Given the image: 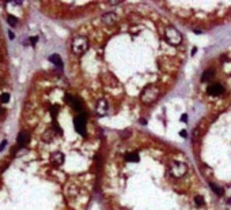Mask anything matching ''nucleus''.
<instances>
[{"label": "nucleus", "instance_id": "nucleus-1", "mask_svg": "<svg viewBox=\"0 0 231 210\" xmlns=\"http://www.w3.org/2000/svg\"><path fill=\"white\" fill-rule=\"evenodd\" d=\"M79 97L91 115L131 124L173 90L188 56L174 19L148 3L118 1L70 42Z\"/></svg>", "mask_w": 231, "mask_h": 210}, {"label": "nucleus", "instance_id": "nucleus-2", "mask_svg": "<svg viewBox=\"0 0 231 210\" xmlns=\"http://www.w3.org/2000/svg\"><path fill=\"white\" fill-rule=\"evenodd\" d=\"M98 180L105 210H218L188 154L137 128L105 143Z\"/></svg>", "mask_w": 231, "mask_h": 210}, {"label": "nucleus", "instance_id": "nucleus-3", "mask_svg": "<svg viewBox=\"0 0 231 210\" xmlns=\"http://www.w3.org/2000/svg\"><path fill=\"white\" fill-rule=\"evenodd\" d=\"M193 97L203 109L190 136L194 164L216 197L231 203V48L207 60Z\"/></svg>", "mask_w": 231, "mask_h": 210}, {"label": "nucleus", "instance_id": "nucleus-4", "mask_svg": "<svg viewBox=\"0 0 231 210\" xmlns=\"http://www.w3.org/2000/svg\"><path fill=\"white\" fill-rule=\"evenodd\" d=\"M171 19L192 29L208 30L231 23V3L213 1H158Z\"/></svg>", "mask_w": 231, "mask_h": 210}, {"label": "nucleus", "instance_id": "nucleus-5", "mask_svg": "<svg viewBox=\"0 0 231 210\" xmlns=\"http://www.w3.org/2000/svg\"><path fill=\"white\" fill-rule=\"evenodd\" d=\"M29 141H30V134H29V132H26V131H20L19 134H18V138H16V142H18V145H16V146H18V147L26 146Z\"/></svg>", "mask_w": 231, "mask_h": 210}, {"label": "nucleus", "instance_id": "nucleus-6", "mask_svg": "<svg viewBox=\"0 0 231 210\" xmlns=\"http://www.w3.org/2000/svg\"><path fill=\"white\" fill-rule=\"evenodd\" d=\"M49 60H51L53 64H56L57 67H61V66H63V62H61V59H60L59 55H52L51 57H49Z\"/></svg>", "mask_w": 231, "mask_h": 210}, {"label": "nucleus", "instance_id": "nucleus-7", "mask_svg": "<svg viewBox=\"0 0 231 210\" xmlns=\"http://www.w3.org/2000/svg\"><path fill=\"white\" fill-rule=\"evenodd\" d=\"M7 22H8V25L10 26H16L18 25V18L16 16H14V15H7Z\"/></svg>", "mask_w": 231, "mask_h": 210}, {"label": "nucleus", "instance_id": "nucleus-8", "mask_svg": "<svg viewBox=\"0 0 231 210\" xmlns=\"http://www.w3.org/2000/svg\"><path fill=\"white\" fill-rule=\"evenodd\" d=\"M0 101L1 103H8L10 101V94L8 93H3V94L0 95Z\"/></svg>", "mask_w": 231, "mask_h": 210}, {"label": "nucleus", "instance_id": "nucleus-9", "mask_svg": "<svg viewBox=\"0 0 231 210\" xmlns=\"http://www.w3.org/2000/svg\"><path fill=\"white\" fill-rule=\"evenodd\" d=\"M4 115H6V109H4V108H1V107H0V119H1V117H3Z\"/></svg>", "mask_w": 231, "mask_h": 210}, {"label": "nucleus", "instance_id": "nucleus-10", "mask_svg": "<svg viewBox=\"0 0 231 210\" xmlns=\"http://www.w3.org/2000/svg\"><path fill=\"white\" fill-rule=\"evenodd\" d=\"M6 146H7V141H3V142H1V145H0V150H3Z\"/></svg>", "mask_w": 231, "mask_h": 210}, {"label": "nucleus", "instance_id": "nucleus-11", "mask_svg": "<svg viewBox=\"0 0 231 210\" xmlns=\"http://www.w3.org/2000/svg\"><path fill=\"white\" fill-rule=\"evenodd\" d=\"M30 42H32V45H34V44L37 42V37H32V38H30Z\"/></svg>", "mask_w": 231, "mask_h": 210}, {"label": "nucleus", "instance_id": "nucleus-12", "mask_svg": "<svg viewBox=\"0 0 231 210\" xmlns=\"http://www.w3.org/2000/svg\"><path fill=\"white\" fill-rule=\"evenodd\" d=\"M8 36H10V38H11V40L14 38V37H15V36H14V32H8Z\"/></svg>", "mask_w": 231, "mask_h": 210}]
</instances>
